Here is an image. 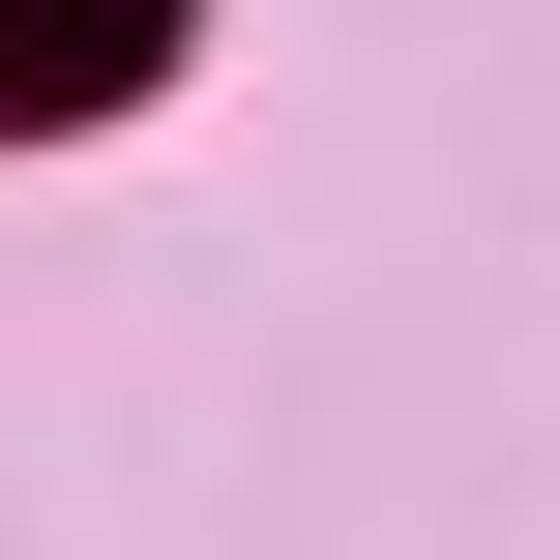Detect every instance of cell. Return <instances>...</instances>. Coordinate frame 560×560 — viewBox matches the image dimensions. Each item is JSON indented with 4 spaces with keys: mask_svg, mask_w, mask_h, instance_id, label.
<instances>
[{
    "mask_svg": "<svg viewBox=\"0 0 560 560\" xmlns=\"http://www.w3.org/2000/svg\"><path fill=\"white\" fill-rule=\"evenodd\" d=\"M177 59V0H0V118H118Z\"/></svg>",
    "mask_w": 560,
    "mask_h": 560,
    "instance_id": "obj_1",
    "label": "cell"
}]
</instances>
